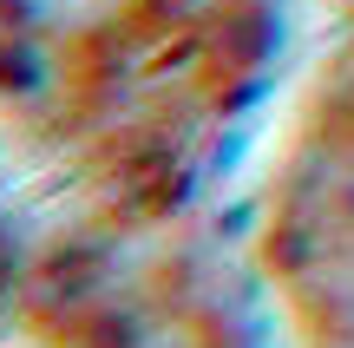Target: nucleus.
I'll return each instance as SVG.
<instances>
[{
  "instance_id": "obj_1",
  "label": "nucleus",
  "mask_w": 354,
  "mask_h": 348,
  "mask_svg": "<svg viewBox=\"0 0 354 348\" xmlns=\"http://www.w3.org/2000/svg\"><path fill=\"white\" fill-rule=\"evenodd\" d=\"M269 283L295 348H354V79H328L269 184Z\"/></svg>"
},
{
  "instance_id": "obj_2",
  "label": "nucleus",
  "mask_w": 354,
  "mask_h": 348,
  "mask_svg": "<svg viewBox=\"0 0 354 348\" xmlns=\"http://www.w3.org/2000/svg\"><path fill=\"white\" fill-rule=\"evenodd\" d=\"M46 348H243L223 302L184 263H145L125 276H53L33 309Z\"/></svg>"
}]
</instances>
